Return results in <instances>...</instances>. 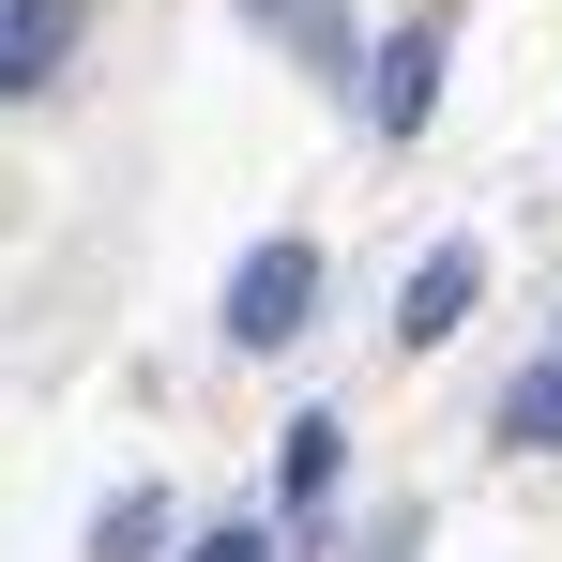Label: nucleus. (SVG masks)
<instances>
[{"instance_id": "1", "label": "nucleus", "mask_w": 562, "mask_h": 562, "mask_svg": "<svg viewBox=\"0 0 562 562\" xmlns=\"http://www.w3.org/2000/svg\"><path fill=\"white\" fill-rule=\"evenodd\" d=\"M304 304H319V244H259V259L228 274V350H289Z\"/></svg>"}, {"instance_id": "2", "label": "nucleus", "mask_w": 562, "mask_h": 562, "mask_svg": "<svg viewBox=\"0 0 562 562\" xmlns=\"http://www.w3.org/2000/svg\"><path fill=\"white\" fill-rule=\"evenodd\" d=\"M426 106H441V31H395L366 61V122L380 137H426Z\"/></svg>"}, {"instance_id": "3", "label": "nucleus", "mask_w": 562, "mask_h": 562, "mask_svg": "<svg viewBox=\"0 0 562 562\" xmlns=\"http://www.w3.org/2000/svg\"><path fill=\"white\" fill-rule=\"evenodd\" d=\"M471 289H486V259H471V244H441L426 274L395 289V335H411V350H441V335H457V319H471Z\"/></svg>"}, {"instance_id": "4", "label": "nucleus", "mask_w": 562, "mask_h": 562, "mask_svg": "<svg viewBox=\"0 0 562 562\" xmlns=\"http://www.w3.org/2000/svg\"><path fill=\"white\" fill-rule=\"evenodd\" d=\"M77 46V0H0V92H46Z\"/></svg>"}, {"instance_id": "5", "label": "nucleus", "mask_w": 562, "mask_h": 562, "mask_svg": "<svg viewBox=\"0 0 562 562\" xmlns=\"http://www.w3.org/2000/svg\"><path fill=\"white\" fill-rule=\"evenodd\" d=\"M335 441H350L335 411H304V426H289V457H274V486H289V502H335Z\"/></svg>"}, {"instance_id": "6", "label": "nucleus", "mask_w": 562, "mask_h": 562, "mask_svg": "<svg viewBox=\"0 0 562 562\" xmlns=\"http://www.w3.org/2000/svg\"><path fill=\"white\" fill-rule=\"evenodd\" d=\"M244 15H259V31H289L304 61H350V15H335V0H244Z\"/></svg>"}, {"instance_id": "7", "label": "nucleus", "mask_w": 562, "mask_h": 562, "mask_svg": "<svg viewBox=\"0 0 562 562\" xmlns=\"http://www.w3.org/2000/svg\"><path fill=\"white\" fill-rule=\"evenodd\" d=\"M502 441H532V457H562V366H532L517 395H502Z\"/></svg>"}, {"instance_id": "8", "label": "nucleus", "mask_w": 562, "mask_h": 562, "mask_svg": "<svg viewBox=\"0 0 562 562\" xmlns=\"http://www.w3.org/2000/svg\"><path fill=\"white\" fill-rule=\"evenodd\" d=\"M183 562H274V532H198Z\"/></svg>"}]
</instances>
